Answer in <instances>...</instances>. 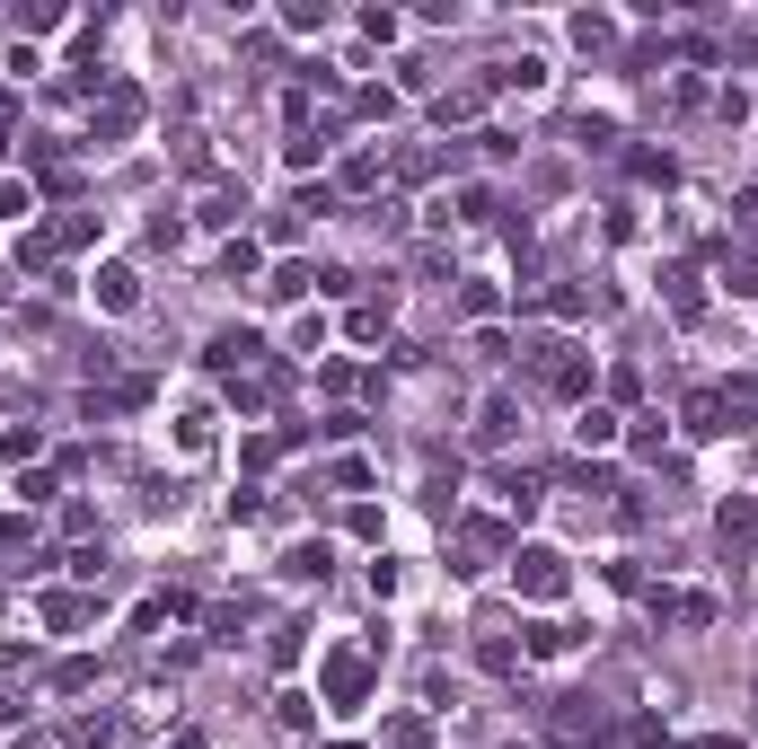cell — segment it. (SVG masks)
<instances>
[{
  "instance_id": "ac0fdd59",
  "label": "cell",
  "mask_w": 758,
  "mask_h": 749,
  "mask_svg": "<svg viewBox=\"0 0 758 749\" xmlns=\"http://www.w3.org/2000/svg\"><path fill=\"white\" fill-rule=\"evenodd\" d=\"M511 423H520V406H511V397H495V406L477 415V441H486V450H503V441H511Z\"/></svg>"
},
{
  "instance_id": "ffe728a7",
  "label": "cell",
  "mask_w": 758,
  "mask_h": 749,
  "mask_svg": "<svg viewBox=\"0 0 758 749\" xmlns=\"http://www.w3.org/2000/svg\"><path fill=\"white\" fill-rule=\"evenodd\" d=\"M345 336H353V344H379V336H388V300H362V309L345 318Z\"/></svg>"
},
{
  "instance_id": "44dd1931",
  "label": "cell",
  "mask_w": 758,
  "mask_h": 749,
  "mask_svg": "<svg viewBox=\"0 0 758 749\" xmlns=\"http://www.w3.org/2000/svg\"><path fill=\"white\" fill-rule=\"evenodd\" d=\"M574 44H582V53H609V44H618V18H591V9H582V18H574Z\"/></svg>"
},
{
  "instance_id": "4316f807",
  "label": "cell",
  "mask_w": 758,
  "mask_h": 749,
  "mask_svg": "<svg viewBox=\"0 0 758 749\" xmlns=\"http://www.w3.org/2000/svg\"><path fill=\"white\" fill-rule=\"evenodd\" d=\"M36 450H44V432H36V423H27V432H0V459H9V468H27Z\"/></svg>"
},
{
  "instance_id": "e575fe53",
  "label": "cell",
  "mask_w": 758,
  "mask_h": 749,
  "mask_svg": "<svg viewBox=\"0 0 758 749\" xmlns=\"http://www.w3.org/2000/svg\"><path fill=\"white\" fill-rule=\"evenodd\" d=\"M345 749H362V741H345Z\"/></svg>"
},
{
  "instance_id": "30bf717a",
  "label": "cell",
  "mask_w": 758,
  "mask_h": 749,
  "mask_svg": "<svg viewBox=\"0 0 758 749\" xmlns=\"http://www.w3.org/2000/svg\"><path fill=\"white\" fill-rule=\"evenodd\" d=\"M195 221H203V230H239V221H248V186H203Z\"/></svg>"
},
{
  "instance_id": "ba28073f",
  "label": "cell",
  "mask_w": 758,
  "mask_h": 749,
  "mask_svg": "<svg viewBox=\"0 0 758 749\" xmlns=\"http://www.w3.org/2000/svg\"><path fill=\"white\" fill-rule=\"evenodd\" d=\"M327 573H336V547H327V538H300V547H282V582H309V591H318Z\"/></svg>"
},
{
  "instance_id": "cb8c5ba5",
  "label": "cell",
  "mask_w": 758,
  "mask_h": 749,
  "mask_svg": "<svg viewBox=\"0 0 758 749\" xmlns=\"http://www.w3.org/2000/svg\"><path fill=\"white\" fill-rule=\"evenodd\" d=\"M715 520H724V538H758V502H750V495H732Z\"/></svg>"
},
{
  "instance_id": "7c38bea8",
  "label": "cell",
  "mask_w": 758,
  "mask_h": 749,
  "mask_svg": "<svg viewBox=\"0 0 758 749\" xmlns=\"http://www.w3.org/2000/svg\"><path fill=\"white\" fill-rule=\"evenodd\" d=\"M98 309H116V318L141 309V273H132V264H107V273H98Z\"/></svg>"
},
{
  "instance_id": "52a82bcc",
  "label": "cell",
  "mask_w": 758,
  "mask_h": 749,
  "mask_svg": "<svg viewBox=\"0 0 758 749\" xmlns=\"http://www.w3.org/2000/svg\"><path fill=\"white\" fill-rule=\"evenodd\" d=\"M679 432H688V441H724V432H732V423H724V388H697V397L679 406Z\"/></svg>"
},
{
  "instance_id": "d4e9b609",
  "label": "cell",
  "mask_w": 758,
  "mask_h": 749,
  "mask_svg": "<svg viewBox=\"0 0 758 749\" xmlns=\"http://www.w3.org/2000/svg\"><path fill=\"white\" fill-rule=\"evenodd\" d=\"M495 486H503V502H511V511H538V477H529V468H503Z\"/></svg>"
},
{
  "instance_id": "9c48e42d",
  "label": "cell",
  "mask_w": 758,
  "mask_h": 749,
  "mask_svg": "<svg viewBox=\"0 0 758 749\" xmlns=\"http://www.w3.org/2000/svg\"><path fill=\"white\" fill-rule=\"evenodd\" d=\"M574 643H582V635H574L565 618H529V626H520V652H529V661H565Z\"/></svg>"
},
{
  "instance_id": "3957f363",
  "label": "cell",
  "mask_w": 758,
  "mask_h": 749,
  "mask_svg": "<svg viewBox=\"0 0 758 749\" xmlns=\"http://www.w3.org/2000/svg\"><path fill=\"white\" fill-rule=\"evenodd\" d=\"M203 362L221 379H248V371H265V336H256V327H221V336L203 344Z\"/></svg>"
},
{
  "instance_id": "e0dca14e",
  "label": "cell",
  "mask_w": 758,
  "mask_h": 749,
  "mask_svg": "<svg viewBox=\"0 0 758 749\" xmlns=\"http://www.w3.org/2000/svg\"><path fill=\"white\" fill-rule=\"evenodd\" d=\"M89 239H107V221H98V212H71V221H53V256H62V248L80 256Z\"/></svg>"
},
{
  "instance_id": "f1b7e54d",
  "label": "cell",
  "mask_w": 758,
  "mask_h": 749,
  "mask_svg": "<svg viewBox=\"0 0 758 749\" xmlns=\"http://www.w3.org/2000/svg\"><path fill=\"white\" fill-rule=\"evenodd\" d=\"M362 36H371V44H397V36H406V18H397V9H362Z\"/></svg>"
},
{
  "instance_id": "d6a6232c",
  "label": "cell",
  "mask_w": 758,
  "mask_h": 749,
  "mask_svg": "<svg viewBox=\"0 0 758 749\" xmlns=\"http://www.w3.org/2000/svg\"><path fill=\"white\" fill-rule=\"evenodd\" d=\"M432 741V723H423V715H406V723H388V749H423Z\"/></svg>"
},
{
  "instance_id": "7a4b0ae2",
  "label": "cell",
  "mask_w": 758,
  "mask_h": 749,
  "mask_svg": "<svg viewBox=\"0 0 758 749\" xmlns=\"http://www.w3.org/2000/svg\"><path fill=\"white\" fill-rule=\"evenodd\" d=\"M371 652H379V635H371V643H345V652H327V670H318V697H327L336 715H362V706H371Z\"/></svg>"
},
{
  "instance_id": "8992f818",
  "label": "cell",
  "mask_w": 758,
  "mask_h": 749,
  "mask_svg": "<svg viewBox=\"0 0 758 749\" xmlns=\"http://www.w3.org/2000/svg\"><path fill=\"white\" fill-rule=\"evenodd\" d=\"M547 89V62L538 53H503V62H486V98H538Z\"/></svg>"
},
{
  "instance_id": "f546056e",
  "label": "cell",
  "mask_w": 758,
  "mask_h": 749,
  "mask_svg": "<svg viewBox=\"0 0 758 749\" xmlns=\"http://www.w3.org/2000/svg\"><path fill=\"white\" fill-rule=\"evenodd\" d=\"M282 27H291V36H318V27H327V9H318V0H291V9H282Z\"/></svg>"
},
{
  "instance_id": "484cf974",
  "label": "cell",
  "mask_w": 758,
  "mask_h": 749,
  "mask_svg": "<svg viewBox=\"0 0 758 749\" xmlns=\"http://www.w3.org/2000/svg\"><path fill=\"white\" fill-rule=\"evenodd\" d=\"M635 177H644V186H670L679 159H670V150H635Z\"/></svg>"
},
{
  "instance_id": "603a6c76",
  "label": "cell",
  "mask_w": 758,
  "mask_h": 749,
  "mask_svg": "<svg viewBox=\"0 0 758 749\" xmlns=\"http://www.w3.org/2000/svg\"><path fill=\"white\" fill-rule=\"evenodd\" d=\"M89 618H98V609H89L80 591H53V600H44V626H89Z\"/></svg>"
},
{
  "instance_id": "9a60e30c",
  "label": "cell",
  "mask_w": 758,
  "mask_h": 749,
  "mask_svg": "<svg viewBox=\"0 0 758 749\" xmlns=\"http://www.w3.org/2000/svg\"><path fill=\"white\" fill-rule=\"evenodd\" d=\"M574 441L582 450H618V415L609 406H574Z\"/></svg>"
},
{
  "instance_id": "1f68e13d",
  "label": "cell",
  "mask_w": 758,
  "mask_h": 749,
  "mask_svg": "<svg viewBox=\"0 0 758 749\" xmlns=\"http://www.w3.org/2000/svg\"><path fill=\"white\" fill-rule=\"evenodd\" d=\"M107 741H116V715H89V723L71 732V749H107Z\"/></svg>"
},
{
  "instance_id": "8fae6325",
  "label": "cell",
  "mask_w": 758,
  "mask_h": 749,
  "mask_svg": "<svg viewBox=\"0 0 758 749\" xmlns=\"http://www.w3.org/2000/svg\"><path fill=\"white\" fill-rule=\"evenodd\" d=\"M212 423H221L212 406H186V415H177V432H168V441H177V459H212Z\"/></svg>"
},
{
  "instance_id": "277c9868",
  "label": "cell",
  "mask_w": 758,
  "mask_h": 749,
  "mask_svg": "<svg viewBox=\"0 0 758 749\" xmlns=\"http://www.w3.org/2000/svg\"><path fill=\"white\" fill-rule=\"evenodd\" d=\"M450 556H459L450 573H459V582H477V573H486V565L503 556V529H495V520H459V538H450Z\"/></svg>"
},
{
  "instance_id": "4fadbf2b",
  "label": "cell",
  "mask_w": 758,
  "mask_h": 749,
  "mask_svg": "<svg viewBox=\"0 0 758 749\" xmlns=\"http://www.w3.org/2000/svg\"><path fill=\"white\" fill-rule=\"evenodd\" d=\"M318 291V273L300 264V256H282V264H265V300H309Z\"/></svg>"
},
{
  "instance_id": "5bb4252c",
  "label": "cell",
  "mask_w": 758,
  "mask_h": 749,
  "mask_svg": "<svg viewBox=\"0 0 758 749\" xmlns=\"http://www.w3.org/2000/svg\"><path fill=\"white\" fill-rule=\"evenodd\" d=\"M432 116H441V124H477V116H486V80H468V89H441V98H432Z\"/></svg>"
},
{
  "instance_id": "83f0119b",
  "label": "cell",
  "mask_w": 758,
  "mask_h": 749,
  "mask_svg": "<svg viewBox=\"0 0 758 749\" xmlns=\"http://www.w3.org/2000/svg\"><path fill=\"white\" fill-rule=\"evenodd\" d=\"M36 212V186H18V177H0V221H27Z\"/></svg>"
},
{
  "instance_id": "4dcf8cb0",
  "label": "cell",
  "mask_w": 758,
  "mask_h": 749,
  "mask_svg": "<svg viewBox=\"0 0 758 749\" xmlns=\"http://www.w3.org/2000/svg\"><path fill=\"white\" fill-rule=\"evenodd\" d=\"M291 212H309V221H327V212H336V186H300V194H291Z\"/></svg>"
},
{
  "instance_id": "7402d4cb",
  "label": "cell",
  "mask_w": 758,
  "mask_h": 749,
  "mask_svg": "<svg viewBox=\"0 0 758 749\" xmlns=\"http://www.w3.org/2000/svg\"><path fill=\"white\" fill-rule=\"evenodd\" d=\"M273 723H282V732H309V723H318V715H309V688H282V697H273Z\"/></svg>"
},
{
  "instance_id": "836d02e7",
  "label": "cell",
  "mask_w": 758,
  "mask_h": 749,
  "mask_svg": "<svg viewBox=\"0 0 758 749\" xmlns=\"http://www.w3.org/2000/svg\"><path fill=\"white\" fill-rule=\"evenodd\" d=\"M336 186H353V194H362V186H379V159H362V150H353V159H345V177H336Z\"/></svg>"
},
{
  "instance_id": "2e32d148",
  "label": "cell",
  "mask_w": 758,
  "mask_h": 749,
  "mask_svg": "<svg viewBox=\"0 0 758 749\" xmlns=\"http://www.w3.org/2000/svg\"><path fill=\"white\" fill-rule=\"evenodd\" d=\"M256 273H265V248L256 239H230L221 248V282H256Z\"/></svg>"
},
{
  "instance_id": "d6986e66",
  "label": "cell",
  "mask_w": 758,
  "mask_h": 749,
  "mask_svg": "<svg viewBox=\"0 0 758 749\" xmlns=\"http://www.w3.org/2000/svg\"><path fill=\"white\" fill-rule=\"evenodd\" d=\"M282 168H300V177L327 168V132H291V141H282Z\"/></svg>"
},
{
  "instance_id": "5b68a950",
  "label": "cell",
  "mask_w": 758,
  "mask_h": 749,
  "mask_svg": "<svg viewBox=\"0 0 758 749\" xmlns=\"http://www.w3.org/2000/svg\"><path fill=\"white\" fill-rule=\"evenodd\" d=\"M132 124H141V89H107V98L89 107V141H98V150H116Z\"/></svg>"
},
{
  "instance_id": "6da1fadb",
  "label": "cell",
  "mask_w": 758,
  "mask_h": 749,
  "mask_svg": "<svg viewBox=\"0 0 758 749\" xmlns=\"http://www.w3.org/2000/svg\"><path fill=\"white\" fill-rule=\"evenodd\" d=\"M511 591H520L529 609H556V600L574 591V565H565V547H511Z\"/></svg>"
}]
</instances>
